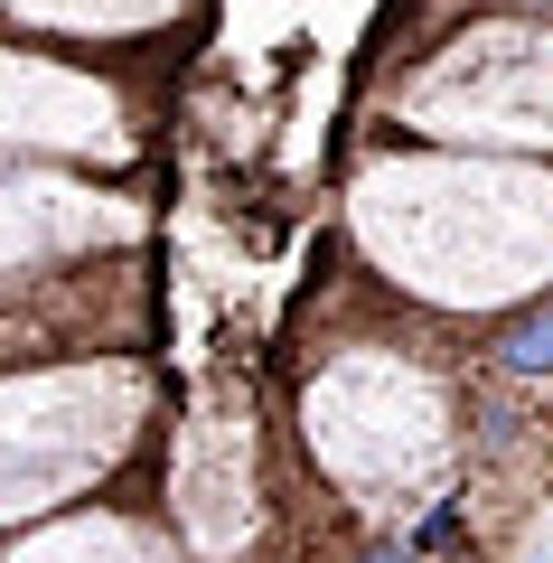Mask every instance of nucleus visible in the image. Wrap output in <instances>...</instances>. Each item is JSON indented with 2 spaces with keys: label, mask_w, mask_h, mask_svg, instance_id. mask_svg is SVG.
I'll use <instances>...</instances> for the list:
<instances>
[{
  "label": "nucleus",
  "mask_w": 553,
  "mask_h": 563,
  "mask_svg": "<svg viewBox=\"0 0 553 563\" xmlns=\"http://www.w3.org/2000/svg\"><path fill=\"white\" fill-rule=\"evenodd\" d=\"M460 536H469V507H460V498H441V507H422V517H413L403 554H413V563H432V554H451Z\"/></svg>",
  "instance_id": "f03ea898"
},
{
  "label": "nucleus",
  "mask_w": 553,
  "mask_h": 563,
  "mask_svg": "<svg viewBox=\"0 0 553 563\" xmlns=\"http://www.w3.org/2000/svg\"><path fill=\"white\" fill-rule=\"evenodd\" d=\"M488 376H497V385H544V376H553V291H544V301H526V310L488 339Z\"/></svg>",
  "instance_id": "f257e3e1"
},
{
  "label": "nucleus",
  "mask_w": 553,
  "mask_h": 563,
  "mask_svg": "<svg viewBox=\"0 0 553 563\" xmlns=\"http://www.w3.org/2000/svg\"><path fill=\"white\" fill-rule=\"evenodd\" d=\"M544 291H553V282H544Z\"/></svg>",
  "instance_id": "7ed1b4c3"
}]
</instances>
